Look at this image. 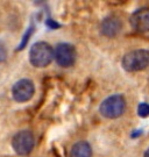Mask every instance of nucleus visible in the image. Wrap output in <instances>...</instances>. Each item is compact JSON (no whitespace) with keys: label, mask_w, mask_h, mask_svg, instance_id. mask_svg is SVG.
<instances>
[{"label":"nucleus","mask_w":149,"mask_h":157,"mask_svg":"<svg viewBox=\"0 0 149 157\" xmlns=\"http://www.w3.org/2000/svg\"><path fill=\"white\" fill-rule=\"evenodd\" d=\"M54 59V49L47 42H36L29 50V61L35 67H45Z\"/></svg>","instance_id":"obj_1"},{"label":"nucleus","mask_w":149,"mask_h":157,"mask_svg":"<svg viewBox=\"0 0 149 157\" xmlns=\"http://www.w3.org/2000/svg\"><path fill=\"white\" fill-rule=\"evenodd\" d=\"M122 67L128 72H136L149 67V50L136 49L127 52L122 57Z\"/></svg>","instance_id":"obj_2"},{"label":"nucleus","mask_w":149,"mask_h":157,"mask_svg":"<svg viewBox=\"0 0 149 157\" xmlns=\"http://www.w3.org/2000/svg\"><path fill=\"white\" fill-rule=\"evenodd\" d=\"M125 109H126V100L120 94L110 95L100 104L99 107L100 114L107 119H116L121 117Z\"/></svg>","instance_id":"obj_3"},{"label":"nucleus","mask_w":149,"mask_h":157,"mask_svg":"<svg viewBox=\"0 0 149 157\" xmlns=\"http://www.w3.org/2000/svg\"><path fill=\"white\" fill-rule=\"evenodd\" d=\"M34 144H35V139L34 135L29 130H21L14 135L12 140V146L14 151L19 155H28L33 150Z\"/></svg>","instance_id":"obj_4"},{"label":"nucleus","mask_w":149,"mask_h":157,"mask_svg":"<svg viewBox=\"0 0 149 157\" xmlns=\"http://www.w3.org/2000/svg\"><path fill=\"white\" fill-rule=\"evenodd\" d=\"M54 58L62 67H70L76 61V49L70 43H60L54 50Z\"/></svg>","instance_id":"obj_5"},{"label":"nucleus","mask_w":149,"mask_h":157,"mask_svg":"<svg viewBox=\"0 0 149 157\" xmlns=\"http://www.w3.org/2000/svg\"><path fill=\"white\" fill-rule=\"evenodd\" d=\"M35 86L30 79H20L13 85L12 95L18 102H26L33 98Z\"/></svg>","instance_id":"obj_6"},{"label":"nucleus","mask_w":149,"mask_h":157,"mask_svg":"<svg viewBox=\"0 0 149 157\" xmlns=\"http://www.w3.org/2000/svg\"><path fill=\"white\" fill-rule=\"evenodd\" d=\"M132 28L139 33L149 32V8H140L133 13L129 19Z\"/></svg>","instance_id":"obj_7"},{"label":"nucleus","mask_w":149,"mask_h":157,"mask_svg":"<svg viewBox=\"0 0 149 157\" xmlns=\"http://www.w3.org/2000/svg\"><path fill=\"white\" fill-rule=\"evenodd\" d=\"M100 30L107 37H113L121 30V22L116 17H107L100 25Z\"/></svg>","instance_id":"obj_8"},{"label":"nucleus","mask_w":149,"mask_h":157,"mask_svg":"<svg viewBox=\"0 0 149 157\" xmlns=\"http://www.w3.org/2000/svg\"><path fill=\"white\" fill-rule=\"evenodd\" d=\"M92 148L85 141H79L71 148L70 157H91Z\"/></svg>","instance_id":"obj_9"},{"label":"nucleus","mask_w":149,"mask_h":157,"mask_svg":"<svg viewBox=\"0 0 149 157\" xmlns=\"http://www.w3.org/2000/svg\"><path fill=\"white\" fill-rule=\"evenodd\" d=\"M138 114L141 118H147V117H149V104L141 102L138 106Z\"/></svg>","instance_id":"obj_10"},{"label":"nucleus","mask_w":149,"mask_h":157,"mask_svg":"<svg viewBox=\"0 0 149 157\" xmlns=\"http://www.w3.org/2000/svg\"><path fill=\"white\" fill-rule=\"evenodd\" d=\"M33 27H30L29 29H27L28 32L26 33V35L23 36V40H22V43L20 44V47H18V50H22V48H25L26 47V43H27V39H29V36H30V34L33 33Z\"/></svg>","instance_id":"obj_11"},{"label":"nucleus","mask_w":149,"mask_h":157,"mask_svg":"<svg viewBox=\"0 0 149 157\" xmlns=\"http://www.w3.org/2000/svg\"><path fill=\"white\" fill-rule=\"evenodd\" d=\"M7 58V50H6L5 44L0 41V63H2Z\"/></svg>","instance_id":"obj_12"},{"label":"nucleus","mask_w":149,"mask_h":157,"mask_svg":"<svg viewBox=\"0 0 149 157\" xmlns=\"http://www.w3.org/2000/svg\"><path fill=\"white\" fill-rule=\"evenodd\" d=\"M47 25H48V26H50L51 28H57V27H60L57 23L53 22V20H48V21H47Z\"/></svg>","instance_id":"obj_13"},{"label":"nucleus","mask_w":149,"mask_h":157,"mask_svg":"<svg viewBox=\"0 0 149 157\" xmlns=\"http://www.w3.org/2000/svg\"><path fill=\"white\" fill-rule=\"evenodd\" d=\"M143 157H149V148L147 149V151L144 152V156Z\"/></svg>","instance_id":"obj_14"}]
</instances>
